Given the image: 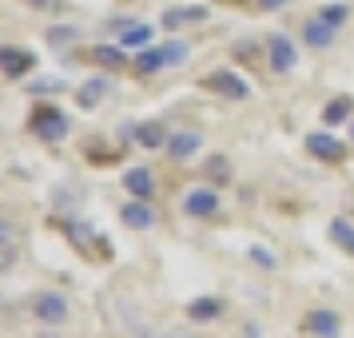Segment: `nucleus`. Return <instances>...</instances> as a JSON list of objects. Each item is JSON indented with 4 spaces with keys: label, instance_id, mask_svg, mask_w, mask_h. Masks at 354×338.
<instances>
[{
    "label": "nucleus",
    "instance_id": "0eeeda50",
    "mask_svg": "<svg viewBox=\"0 0 354 338\" xmlns=\"http://www.w3.org/2000/svg\"><path fill=\"white\" fill-rule=\"evenodd\" d=\"M306 147H310L315 156H322V160H338V156H342V144H338L335 135H310Z\"/></svg>",
    "mask_w": 354,
    "mask_h": 338
},
{
    "label": "nucleus",
    "instance_id": "9d476101",
    "mask_svg": "<svg viewBox=\"0 0 354 338\" xmlns=\"http://www.w3.org/2000/svg\"><path fill=\"white\" fill-rule=\"evenodd\" d=\"M124 223L136 227V231H147V227H151V211H147L144 203H128V207H124Z\"/></svg>",
    "mask_w": 354,
    "mask_h": 338
},
{
    "label": "nucleus",
    "instance_id": "5701e85b",
    "mask_svg": "<svg viewBox=\"0 0 354 338\" xmlns=\"http://www.w3.org/2000/svg\"><path fill=\"white\" fill-rule=\"evenodd\" d=\"M72 28H56V32H52V44H68V40H72Z\"/></svg>",
    "mask_w": 354,
    "mask_h": 338
},
{
    "label": "nucleus",
    "instance_id": "412c9836",
    "mask_svg": "<svg viewBox=\"0 0 354 338\" xmlns=\"http://www.w3.org/2000/svg\"><path fill=\"white\" fill-rule=\"evenodd\" d=\"M183 56H187L183 44H167V48H163V60H167V64H171V60H183Z\"/></svg>",
    "mask_w": 354,
    "mask_h": 338
},
{
    "label": "nucleus",
    "instance_id": "a211bd4d",
    "mask_svg": "<svg viewBox=\"0 0 354 338\" xmlns=\"http://www.w3.org/2000/svg\"><path fill=\"white\" fill-rule=\"evenodd\" d=\"M346 115H351V96L335 100V104L326 108V124H338V120H346Z\"/></svg>",
    "mask_w": 354,
    "mask_h": 338
},
{
    "label": "nucleus",
    "instance_id": "7ed1b4c3",
    "mask_svg": "<svg viewBox=\"0 0 354 338\" xmlns=\"http://www.w3.org/2000/svg\"><path fill=\"white\" fill-rule=\"evenodd\" d=\"M0 64H4V72H8V76H24V72H28V68H32L36 60L28 56V52L4 48V52H0Z\"/></svg>",
    "mask_w": 354,
    "mask_h": 338
},
{
    "label": "nucleus",
    "instance_id": "423d86ee",
    "mask_svg": "<svg viewBox=\"0 0 354 338\" xmlns=\"http://www.w3.org/2000/svg\"><path fill=\"white\" fill-rule=\"evenodd\" d=\"M124 187H128L136 199H147V195H151V176H147L144 167H131L128 176H124Z\"/></svg>",
    "mask_w": 354,
    "mask_h": 338
},
{
    "label": "nucleus",
    "instance_id": "6e6552de",
    "mask_svg": "<svg viewBox=\"0 0 354 338\" xmlns=\"http://www.w3.org/2000/svg\"><path fill=\"white\" fill-rule=\"evenodd\" d=\"M306 326H310L315 335H322V338H335L338 335V322H335V314H330V310H315V314L306 319Z\"/></svg>",
    "mask_w": 354,
    "mask_h": 338
},
{
    "label": "nucleus",
    "instance_id": "393cba45",
    "mask_svg": "<svg viewBox=\"0 0 354 338\" xmlns=\"http://www.w3.org/2000/svg\"><path fill=\"white\" fill-rule=\"evenodd\" d=\"M259 4H263V8H279V4H283V0H259Z\"/></svg>",
    "mask_w": 354,
    "mask_h": 338
},
{
    "label": "nucleus",
    "instance_id": "aec40b11",
    "mask_svg": "<svg viewBox=\"0 0 354 338\" xmlns=\"http://www.w3.org/2000/svg\"><path fill=\"white\" fill-rule=\"evenodd\" d=\"M104 88H108V84H104V80H96V84H84V92H80V104H96V100H100V92H104Z\"/></svg>",
    "mask_w": 354,
    "mask_h": 338
},
{
    "label": "nucleus",
    "instance_id": "b1692460",
    "mask_svg": "<svg viewBox=\"0 0 354 338\" xmlns=\"http://www.w3.org/2000/svg\"><path fill=\"white\" fill-rule=\"evenodd\" d=\"M342 17H346V8H326V20H330V24H338Z\"/></svg>",
    "mask_w": 354,
    "mask_h": 338
},
{
    "label": "nucleus",
    "instance_id": "f257e3e1",
    "mask_svg": "<svg viewBox=\"0 0 354 338\" xmlns=\"http://www.w3.org/2000/svg\"><path fill=\"white\" fill-rule=\"evenodd\" d=\"M36 319L56 326V322L68 319V303L60 299V294H36Z\"/></svg>",
    "mask_w": 354,
    "mask_h": 338
},
{
    "label": "nucleus",
    "instance_id": "39448f33",
    "mask_svg": "<svg viewBox=\"0 0 354 338\" xmlns=\"http://www.w3.org/2000/svg\"><path fill=\"white\" fill-rule=\"evenodd\" d=\"M271 68H274V72H287V68H295V48H290L283 36H274V40H271Z\"/></svg>",
    "mask_w": 354,
    "mask_h": 338
},
{
    "label": "nucleus",
    "instance_id": "6ab92c4d",
    "mask_svg": "<svg viewBox=\"0 0 354 338\" xmlns=\"http://www.w3.org/2000/svg\"><path fill=\"white\" fill-rule=\"evenodd\" d=\"M167 64V60H163V48L160 52H144V56H140V68H144V72H156V68H163Z\"/></svg>",
    "mask_w": 354,
    "mask_h": 338
},
{
    "label": "nucleus",
    "instance_id": "f03ea898",
    "mask_svg": "<svg viewBox=\"0 0 354 338\" xmlns=\"http://www.w3.org/2000/svg\"><path fill=\"white\" fill-rule=\"evenodd\" d=\"M36 131L44 135V140H60V135H68V120L56 112H40L36 115Z\"/></svg>",
    "mask_w": 354,
    "mask_h": 338
},
{
    "label": "nucleus",
    "instance_id": "dca6fc26",
    "mask_svg": "<svg viewBox=\"0 0 354 338\" xmlns=\"http://www.w3.org/2000/svg\"><path fill=\"white\" fill-rule=\"evenodd\" d=\"M330 235H335L338 247H346V251H354V227H346L342 219H338L335 227H330Z\"/></svg>",
    "mask_w": 354,
    "mask_h": 338
},
{
    "label": "nucleus",
    "instance_id": "ddd939ff",
    "mask_svg": "<svg viewBox=\"0 0 354 338\" xmlns=\"http://www.w3.org/2000/svg\"><path fill=\"white\" fill-rule=\"evenodd\" d=\"M147 40H151V28H147V24H131L128 32H124V48H140V44H147Z\"/></svg>",
    "mask_w": 354,
    "mask_h": 338
},
{
    "label": "nucleus",
    "instance_id": "f3484780",
    "mask_svg": "<svg viewBox=\"0 0 354 338\" xmlns=\"http://www.w3.org/2000/svg\"><path fill=\"white\" fill-rule=\"evenodd\" d=\"M140 144L144 147H160L163 144V128L160 124H144V128H140Z\"/></svg>",
    "mask_w": 354,
    "mask_h": 338
},
{
    "label": "nucleus",
    "instance_id": "1a4fd4ad",
    "mask_svg": "<svg viewBox=\"0 0 354 338\" xmlns=\"http://www.w3.org/2000/svg\"><path fill=\"white\" fill-rule=\"evenodd\" d=\"M330 36H335V24H330V20H315V24H306V44H315V48L330 44Z\"/></svg>",
    "mask_w": 354,
    "mask_h": 338
},
{
    "label": "nucleus",
    "instance_id": "f8f14e48",
    "mask_svg": "<svg viewBox=\"0 0 354 338\" xmlns=\"http://www.w3.org/2000/svg\"><path fill=\"white\" fill-rule=\"evenodd\" d=\"M195 147H199V135H195V131H183V135L171 140V156H176V160H187Z\"/></svg>",
    "mask_w": 354,
    "mask_h": 338
},
{
    "label": "nucleus",
    "instance_id": "4468645a",
    "mask_svg": "<svg viewBox=\"0 0 354 338\" xmlns=\"http://www.w3.org/2000/svg\"><path fill=\"white\" fill-rule=\"evenodd\" d=\"M96 60H100L104 68H120V64H128V56H124L120 48H104V44L96 48Z\"/></svg>",
    "mask_w": 354,
    "mask_h": 338
},
{
    "label": "nucleus",
    "instance_id": "9b49d317",
    "mask_svg": "<svg viewBox=\"0 0 354 338\" xmlns=\"http://www.w3.org/2000/svg\"><path fill=\"white\" fill-rule=\"evenodd\" d=\"M211 84H215L219 92H231L235 100H243V96H247V84H243L239 76H231V72H219V76H211Z\"/></svg>",
    "mask_w": 354,
    "mask_h": 338
},
{
    "label": "nucleus",
    "instance_id": "4be33fe9",
    "mask_svg": "<svg viewBox=\"0 0 354 338\" xmlns=\"http://www.w3.org/2000/svg\"><path fill=\"white\" fill-rule=\"evenodd\" d=\"M207 171H211L215 179H227V171H231V167H227L223 160H215V163H207Z\"/></svg>",
    "mask_w": 354,
    "mask_h": 338
},
{
    "label": "nucleus",
    "instance_id": "20e7f679",
    "mask_svg": "<svg viewBox=\"0 0 354 338\" xmlns=\"http://www.w3.org/2000/svg\"><path fill=\"white\" fill-rule=\"evenodd\" d=\"M183 207H187V215H211V211L219 207V195L215 191H192L183 199Z\"/></svg>",
    "mask_w": 354,
    "mask_h": 338
},
{
    "label": "nucleus",
    "instance_id": "2eb2a0df",
    "mask_svg": "<svg viewBox=\"0 0 354 338\" xmlns=\"http://www.w3.org/2000/svg\"><path fill=\"white\" fill-rule=\"evenodd\" d=\"M215 314H219V303H211V299H199V303H192V319L207 322V319H215Z\"/></svg>",
    "mask_w": 354,
    "mask_h": 338
}]
</instances>
